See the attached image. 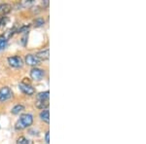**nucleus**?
I'll use <instances>...</instances> for the list:
<instances>
[{"instance_id":"nucleus-1","label":"nucleus","mask_w":146,"mask_h":144,"mask_svg":"<svg viewBox=\"0 0 146 144\" xmlns=\"http://www.w3.org/2000/svg\"><path fill=\"white\" fill-rule=\"evenodd\" d=\"M32 123H33V116L31 114H28V113L22 114L20 116V119L15 124V129L17 131H22L31 126Z\"/></svg>"},{"instance_id":"nucleus-2","label":"nucleus","mask_w":146,"mask_h":144,"mask_svg":"<svg viewBox=\"0 0 146 144\" xmlns=\"http://www.w3.org/2000/svg\"><path fill=\"white\" fill-rule=\"evenodd\" d=\"M13 98V92L9 87H2L0 89V101L1 102H5V101L11 100Z\"/></svg>"},{"instance_id":"nucleus-3","label":"nucleus","mask_w":146,"mask_h":144,"mask_svg":"<svg viewBox=\"0 0 146 144\" xmlns=\"http://www.w3.org/2000/svg\"><path fill=\"white\" fill-rule=\"evenodd\" d=\"M45 76V71L41 68L38 67H33L30 70V77L33 81H41L42 79Z\"/></svg>"},{"instance_id":"nucleus-4","label":"nucleus","mask_w":146,"mask_h":144,"mask_svg":"<svg viewBox=\"0 0 146 144\" xmlns=\"http://www.w3.org/2000/svg\"><path fill=\"white\" fill-rule=\"evenodd\" d=\"M8 60V63L10 64V66L12 67H15V68H20L22 67L23 65V61L22 60V58L19 56H9L7 58Z\"/></svg>"},{"instance_id":"nucleus-5","label":"nucleus","mask_w":146,"mask_h":144,"mask_svg":"<svg viewBox=\"0 0 146 144\" xmlns=\"http://www.w3.org/2000/svg\"><path fill=\"white\" fill-rule=\"evenodd\" d=\"M19 89L21 90V92H22L23 94H27V96H33L35 94V89L29 84L21 83L19 85Z\"/></svg>"},{"instance_id":"nucleus-6","label":"nucleus","mask_w":146,"mask_h":144,"mask_svg":"<svg viewBox=\"0 0 146 144\" xmlns=\"http://www.w3.org/2000/svg\"><path fill=\"white\" fill-rule=\"evenodd\" d=\"M40 61L41 60H40L35 55H32V54H28V55L25 56V63H27V65H30V66L35 67L36 65L39 64Z\"/></svg>"},{"instance_id":"nucleus-7","label":"nucleus","mask_w":146,"mask_h":144,"mask_svg":"<svg viewBox=\"0 0 146 144\" xmlns=\"http://www.w3.org/2000/svg\"><path fill=\"white\" fill-rule=\"evenodd\" d=\"M12 11V5L8 3L0 4V16H5Z\"/></svg>"},{"instance_id":"nucleus-8","label":"nucleus","mask_w":146,"mask_h":144,"mask_svg":"<svg viewBox=\"0 0 146 144\" xmlns=\"http://www.w3.org/2000/svg\"><path fill=\"white\" fill-rule=\"evenodd\" d=\"M35 56H36L40 60H48L49 56H50V50L47 48V49H45V50L38 52Z\"/></svg>"},{"instance_id":"nucleus-9","label":"nucleus","mask_w":146,"mask_h":144,"mask_svg":"<svg viewBox=\"0 0 146 144\" xmlns=\"http://www.w3.org/2000/svg\"><path fill=\"white\" fill-rule=\"evenodd\" d=\"M35 106H36L38 109H42V110L48 109L49 100H37L36 102H35Z\"/></svg>"},{"instance_id":"nucleus-10","label":"nucleus","mask_w":146,"mask_h":144,"mask_svg":"<svg viewBox=\"0 0 146 144\" xmlns=\"http://www.w3.org/2000/svg\"><path fill=\"white\" fill-rule=\"evenodd\" d=\"M39 116H40V119H41L42 121H44L46 123L50 122V112H49L48 109H45V110L41 111Z\"/></svg>"},{"instance_id":"nucleus-11","label":"nucleus","mask_w":146,"mask_h":144,"mask_svg":"<svg viewBox=\"0 0 146 144\" xmlns=\"http://www.w3.org/2000/svg\"><path fill=\"white\" fill-rule=\"evenodd\" d=\"M49 98H50V92L49 91L42 92V93L37 94V100H49Z\"/></svg>"},{"instance_id":"nucleus-12","label":"nucleus","mask_w":146,"mask_h":144,"mask_svg":"<svg viewBox=\"0 0 146 144\" xmlns=\"http://www.w3.org/2000/svg\"><path fill=\"white\" fill-rule=\"evenodd\" d=\"M23 110H25V106L22 105V104H18V105L14 106V107L12 108L11 113L14 115H18V114H20L21 112H23Z\"/></svg>"},{"instance_id":"nucleus-13","label":"nucleus","mask_w":146,"mask_h":144,"mask_svg":"<svg viewBox=\"0 0 146 144\" xmlns=\"http://www.w3.org/2000/svg\"><path fill=\"white\" fill-rule=\"evenodd\" d=\"M33 25H34L35 27H41L45 25V20H44L43 18H37L34 20Z\"/></svg>"},{"instance_id":"nucleus-14","label":"nucleus","mask_w":146,"mask_h":144,"mask_svg":"<svg viewBox=\"0 0 146 144\" xmlns=\"http://www.w3.org/2000/svg\"><path fill=\"white\" fill-rule=\"evenodd\" d=\"M17 144H33L31 140H29V139L25 138V136H20L18 139H17Z\"/></svg>"},{"instance_id":"nucleus-15","label":"nucleus","mask_w":146,"mask_h":144,"mask_svg":"<svg viewBox=\"0 0 146 144\" xmlns=\"http://www.w3.org/2000/svg\"><path fill=\"white\" fill-rule=\"evenodd\" d=\"M7 41H8V40H6L3 35L0 36V51L5 49V47L7 46Z\"/></svg>"},{"instance_id":"nucleus-16","label":"nucleus","mask_w":146,"mask_h":144,"mask_svg":"<svg viewBox=\"0 0 146 144\" xmlns=\"http://www.w3.org/2000/svg\"><path fill=\"white\" fill-rule=\"evenodd\" d=\"M30 25H23L21 28H19V30H18V32L19 33H22V32H27V30H28V28H29Z\"/></svg>"},{"instance_id":"nucleus-17","label":"nucleus","mask_w":146,"mask_h":144,"mask_svg":"<svg viewBox=\"0 0 146 144\" xmlns=\"http://www.w3.org/2000/svg\"><path fill=\"white\" fill-rule=\"evenodd\" d=\"M45 140H46V143L49 144V142H50V133H49V131H47L45 134Z\"/></svg>"},{"instance_id":"nucleus-18","label":"nucleus","mask_w":146,"mask_h":144,"mask_svg":"<svg viewBox=\"0 0 146 144\" xmlns=\"http://www.w3.org/2000/svg\"><path fill=\"white\" fill-rule=\"evenodd\" d=\"M27 36H28V35H27V34H25V36H23V38H22V44L23 45V46H25V45H27Z\"/></svg>"},{"instance_id":"nucleus-19","label":"nucleus","mask_w":146,"mask_h":144,"mask_svg":"<svg viewBox=\"0 0 146 144\" xmlns=\"http://www.w3.org/2000/svg\"><path fill=\"white\" fill-rule=\"evenodd\" d=\"M42 5H45V6H48L49 5V1L48 0H45V1L43 2V3H42Z\"/></svg>"}]
</instances>
